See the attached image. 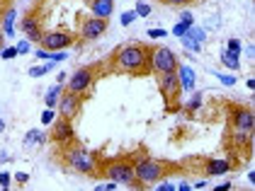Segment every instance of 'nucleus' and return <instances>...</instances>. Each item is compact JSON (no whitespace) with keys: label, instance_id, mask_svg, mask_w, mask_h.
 I'll list each match as a JSON object with an SVG mask.
<instances>
[{"label":"nucleus","instance_id":"a878e982","mask_svg":"<svg viewBox=\"0 0 255 191\" xmlns=\"http://www.w3.org/2000/svg\"><path fill=\"white\" fill-rule=\"evenodd\" d=\"M0 46H2V34H0Z\"/></svg>","mask_w":255,"mask_h":191},{"label":"nucleus","instance_id":"bb28decb","mask_svg":"<svg viewBox=\"0 0 255 191\" xmlns=\"http://www.w3.org/2000/svg\"><path fill=\"white\" fill-rule=\"evenodd\" d=\"M85 2H93V0H85Z\"/></svg>","mask_w":255,"mask_h":191},{"label":"nucleus","instance_id":"a211bd4d","mask_svg":"<svg viewBox=\"0 0 255 191\" xmlns=\"http://www.w3.org/2000/svg\"><path fill=\"white\" fill-rule=\"evenodd\" d=\"M224 63L226 65H231V68H238V61H236V56L229 51V54H224Z\"/></svg>","mask_w":255,"mask_h":191},{"label":"nucleus","instance_id":"39448f33","mask_svg":"<svg viewBox=\"0 0 255 191\" xmlns=\"http://www.w3.org/2000/svg\"><path fill=\"white\" fill-rule=\"evenodd\" d=\"M105 174L110 177V179H115V182H122V184H129V187H143L141 182L136 179V174H134V165L131 162H127V160H122V162H112Z\"/></svg>","mask_w":255,"mask_h":191},{"label":"nucleus","instance_id":"9b49d317","mask_svg":"<svg viewBox=\"0 0 255 191\" xmlns=\"http://www.w3.org/2000/svg\"><path fill=\"white\" fill-rule=\"evenodd\" d=\"M51 138L56 143H71L73 140V126H71V121L68 119H59L54 124V128H51Z\"/></svg>","mask_w":255,"mask_h":191},{"label":"nucleus","instance_id":"6ab92c4d","mask_svg":"<svg viewBox=\"0 0 255 191\" xmlns=\"http://www.w3.org/2000/svg\"><path fill=\"white\" fill-rule=\"evenodd\" d=\"M12 19H15V12L10 10V12H7V17H5V32H10V29H12Z\"/></svg>","mask_w":255,"mask_h":191},{"label":"nucleus","instance_id":"423d86ee","mask_svg":"<svg viewBox=\"0 0 255 191\" xmlns=\"http://www.w3.org/2000/svg\"><path fill=\"white\" fill-rule=\"evenodd\" d=\"M151 68H153L156 73H170V70H177V68H180V63H177V56L170 49L160 46L156 51H151Z\"/></svg>","mask_w":255,"mask_h":191},{"label":"nucleus","instance_id":"6e6552de","mask_svg":"<svg viewBox=\"0 0 255 191\" xmlns=\"http://www.w3.org/2000/svg\"><path fill=\"white\" fill-rule=\"evenodd\" d=\"M39 44L44 49H51V51H56V49H66V46H71L73 44V37L71 34H66V32H49V34H44L39 39Z\"/></svg>","mask_w":255,"mask_h":191},{"label":"nucleus","instance_id":"0eeeda50","mask_svg":"<svg viewBox=\"0 0 255 191\" xmlns=\"http://www.w3.org/2000/svg\"><path fill=\"white\" fill-rule=\"evenodd\" d=\"M93 80H95V68H78L73 77L68 80V92H76V95L85 92Z\"/></svg>","mask_w":255,"mask_h":191},{"label":"nucleus","instance_id":"b1692460","mask_svg":"<svg viewBox=\"0 0 255 191\" xmlns=\"http://www.w3.org/2000/svg\"><path fill=\"white\" fill-rule=\"evenodd\" d=\"M163 34H165L163 29H151V37H153V39H156V37H163Z\"/></svg>","mask_w":255,"mask_h":191},{"label":"nucleus","instance_id":"4468645a","mask_svg":"<svg viewBox=\"0 0 255 191\" xmlns=\"http://www.w3.org/2000/svg\"><path fill=\"white\" fill-rule=\"evenodd\" d=\"M90 10H93L95 17L107 19L112 15V10H115V0H93L90 2Z\"/></svg>","mask_w":255,"mask_h":191},{"label":"nucleus","instance_id":"dca6fc26","mask_svg":"<svg viewBox=\"0 0 255 191\" xmlns=\"http://www.w3.org/2000/svg\"><path fill=\"white\" fill-rule=\"evenodd\" d=\"M59 95H61V87H51V90H49V95H46V107H49V109H54V107H56Z\"/></svg>","mask_w":255,"mask_h":191},{"label":"nucleus","instance_id":"f257e3e1","mask_svg":"<svg viewBox=\"0 0 255 191\" xmlns=\"http://www.w3.org/2000/svg\"><path fill=\"white\" fill-rule=\"evenodd\" d=\"M117 70L131 73V75H143L151 70V49L146 46H124L117 51Z\"/></svg>","mask_w":255,"mask_h":191},{"label":"nucleus","instance_id":"412c9836","mask_svg":"<svg viewBox=\"0 0 255 191\" xmlns=\"http://www.w3.org/2000/svg\"><path fill=\"white\" fill-rule=\"evenodd\" d=\"M41 119H44V124H51V121H54V112L49 109V112H46V114L41 116Z\"/></svg>","mask_w":255,"mask_h":191},{"label":"nucleus","instance_id":"2eb2a0df","mask_svg":"<svg viewBox=\"0 0 255 191\" xmlns=\"http://www.w3.org/2000/svg\"><path fill=\"white\" fill-rule=\"evenodd\" d=\"M229 162L226 160H216V162H209L207 165V174H224V172H229Z\"/></svg>","mask_w":255,"mask_h":191},{"label":"nucleus","instance_id":"f03ea898","mask_svg":"<svg viewBox=\"0 0 255 191\" xmlns=\"http://www.w3.org/2000/svg\"><path fill=\"white\" fill-rule=\"evenodd\" d=\"M168 167H170V165H165V162H160V160L146 157V160H141L138 165H134V174H136V179L141 184H153L160 177H165V170H168Z\"/></svg>","mask_w":255,"mask_h":191},{"label":"nucleus","instance_id":"9d476101","mask_svg":"<svg viewBox=\"0 0 255 191\" xmlns=\"http://www.w3.org/2000/svg\"><path fill=\"white\" fill-rule=\"evenodd\" d=\"M255 126V116L251 109H241L236 107L234 109V128L236 131H253Z\"/></svg>","mask_w":255,"mask_h":191},{"label":"nucleus","instance_id":"f8f14e48","mask_svg":"<svg viewBox=\"0 0 255 191\" xmlns=\"http://www.w3.org/2000/svg\"><path fill=\"white\" fill-rule=\"evenodd\" d=\"M107 29V19H102V17H90V19H85L83 22V37L85 39H98L102 32Z\"/></svg>","mask_w":255,"mask_h":191},{"label":"nucleus","instance_id":"1a4fd4ad","mask_svg":"<svg viewBox=\"0 0 255 191\" xmlns=\"http://www.w3.org/2000/svg\"><path fill=\"white\" fill-rule=\"evenodd\" d=\"M59 112L63 119H76L80 112V97L76 95V92H66V95L61 97V102H59Z\"/></svg>","mask_w":255,"mask_h":191},{"label":"nucleus","instance_id":"5701e85b","mask_svg":"<svg viewBox=\"0 0 255 191\" xmlns=\"http://www.w3.org/2000/svg\"><path fill=\"white\" fill-rule=\"evenodd\" d=\"M131 19H134V12H127V15H124V19H122V22H124V24H129Z\"/></svg>","mask_w":255,"mask_h":191},{"label":"nucleus","instance_id":"4be33fe9","mask_svg":"<svg viewBox=\"0 0 255 191\" xmlns=\"http://www.w3.org/2000/svg\"><path fill=\"white\" fill-rule=\"evenodd\" d=\"M163 2H168V5H185V2H190V0H163Z\"/></svg>","mask_w":255,"mask_h":191},{"label":"nucleus","instance_id":"ddd939ff","mask_svg":"<svg viewBox=\"0 0 255 191\" xmlns=\"http://www.w3.org/2000/svg\"><path fill=\"white\" fill-rule=\"evenodd\" d=\"M20 27H22V32L32 39V41H39V39L44 37V32H41V27H39V19H34L32 15H27V17L22 19Z\"/></svg>","mask_w":255,"mask_h":191},{"label":"nucleus","instance_id":"f3484780","mask_svg":"<svg viewBox=\"0 0 255 191\" xmlns=\"http://www.w3.org/2000/svg\"><path fill=\"white\" fill-rule=\"evenodd\" d=\"M182 77H185V85H187V87H192V85H195V80H192V70H190V68H182Z\"/></svg>","mask_w":255,"mask_h":191},{"label":"nucleus","instance_id":"aec40b11","mask_svg":"<svg viewBox=\"0 0 255 191\" xmlns=\"http://www.w3.org/2000/svg\"><path fill=\"white\" fill-rule=\"evenodd\" d=\"M136 12H138V15H148V12H151V7H148V5H138Z\"/></svg>","mask_w":255,"mask_h":191},{"label":"nucleus","instance_id":"20e7f679","mask_svg":"<svg viewBox=\"0 0 255 191\" xmlns=\"http://www.w3.org/2000/svg\"><path fill=\"white\" fill-rule=\"evenodd\" d=\"M63 160H66L73 170L95 177V160H93V155L88 153V150H83V148H71L68 153L63 155Z\"/></svg>","mask_w":255,"mask_h":191},{"label":"nucleus","instance_id":"7ed1b4c3","mask_svg":"<svg viewBox=\"0 0 255 191\" xmlns=\"http://www.w3.org/2000/svg\"><path fill=\"white\" fill-rule=\"evenodd\" d=\"M158 85H160V92L165 97V109L173 112L177 107V97H180V77H177V70H170V73H160L158 77Z\"/></svg>","mask_w":255,"mask_h":191},{"label":"nucleus","instance_id":"393cba45","mask_svg":"<svg viewBox=\"0 0 255 191\" xmlns=\"http://www.w3.org/2000/svg\"><path fill=\"white\" fill-rule=\"evenodd\" d=\"M15 54H17V49H10V51H5V58H12Z\"/></svg>","mask_w":255,"mask_h":191}]
</instances>
